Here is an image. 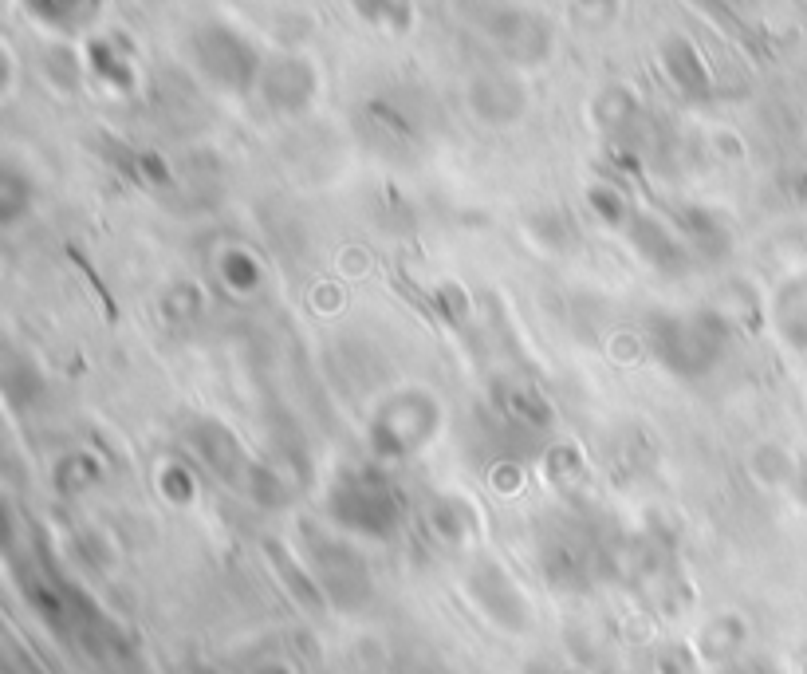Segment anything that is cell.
<instances>
[{"instance_id":"4","label":"cell","mask_w":807,"mask_h":674,"mask_svg":"<svg viewBox=\"0 0 807 674\" xmlns=\"http://www.w3.org/2000/svg\"><path fill=\"white\" fill-rule=\"evenodd\" d=\"M221 272H225V280H229L237 292H249V288L260 284V265L252 261L249 253H229L225 265H221Z\"/></svg>"},{"instance_id":"2","label":"cell","mask_w":807,"mask_h":674,"mask_svg":"<svg viewBox=\"0 0 807 674\" xmlns=\"http://www.w3.org/2000/svg\"><path fill=\"white\" fill-rule=\"evenodd\" d=\"M666 68L674 75V83L682 87V91H705L709 87V75L701 68V60H697V52L685 44V40H674L670 48H666Z\"/></svg>"},{"instance_id":"3","label":"cell","mask_w":807,"mask_h":674,"mask_svg":"<svg viewBox=\"0 0 807 674\" xmlns=\"http://www.w3.org/2000/svg\"><path fill=\"white\" fill-rule=\"evenodd\" d=\"M638 253L650 257L658 269H662V265H666V269H678V265H682V245H678L666 229H650L646 237L638 233Z\"/></svg>"},{"instance_id":"1","label":"cell","mask_w":807,"mask_h":674,"mask_svg":"<svg viewBox=\"0 0 807 674\" xmlns=\"http://www.w3.org/2000/svg\"><path fill=\"white\" fill-rule=\"evenodd\" d=\"M717 332H709V320H666L662 332H658V355L682 371V375H693L701 367L713 363L717 355Z\"/></svg>"}]
</instances>
